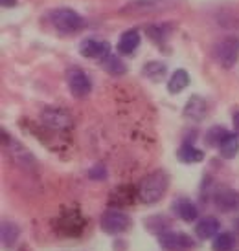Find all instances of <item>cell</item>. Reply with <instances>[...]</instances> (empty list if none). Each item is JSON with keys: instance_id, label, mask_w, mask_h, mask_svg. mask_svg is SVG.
I'll return each instance as SVG.
<instances>
[{"instance_id": "1", "label": "cell", "mask_w": 239, "mask_h": 251, "mask_svg": "<svg viewBox=\"0 0 239 251\" xmlns=\"http://www.w3.org/2000/svg\"><path fill=\"white\" fill-rule=\"evenodd\" d=\"M169 185V176L166 171H155L148 175L140 183V189H138V195H140V200L146 203H155L158 202L164 193L168 191Z\"/></svg>"}, {"instance_id": "2", "label": "cell", "mask_w": 239, "mask_h": 251, "mask_svg": "<svg viewBox=\"0 0 239 251\" xmlns=\"http://www.w3.org/2000/svg\"><path fill=\"white\" fill-rule=\"evenodd\" d=\"M213 57L223 68H232L239 59V39L225 37L213 46Z\"/></svg>"}, {"instance_id": "3", "label": "cell", "mask_w": 239, "mask_h": 251, "mask_svg": "<svg viewBox=\"0 0 239 251\" xmlns=\"http://www.w3.org/2000/svg\"><path fill=\"white\" fill-rule=\"evenodd\" d=\"M50 21L56 26L59 31H64V33H72V31H78L81 26H83V19L81 15L76 13L74 9H68V7H59V9H54L50 13Z\"/></svg>"}, {"instance_id": "4", "label": "cell", "mask_w": 239, "mask_h": 251, "mask_svg": "<svg viewBox=\"0 0 239 251\" xmlns=\"http://www.w3.org/2000/svg\"><path fill=\"white\" fill-rule=\"evenodd\" d=\"M66 84L74 98H87L92 90L90 77L87 75L81 68H70L66 72Z\"/></svg>"}, {"instance_id": "5", "label": "cell", "mask_w": 239, "mask_h": 251, "mask_svg": "<svg viewBox=\"0 0 239 251\" xmlns=\"http://www.w3.org/2000/svg\"><path fill=\"white\" fill-rule=\"evenodd\" d=\"M158 244L162 246V250H166V251H188L195 248V242L191 240L190 235L179 233V231L160 233Z\"/></svg>"}, {"instance_id": "6", "label": "cell", "mask_w": 239, "mask_h": 251, "mask_svg": "<svg viewBox=\"0 0 239 251\" xmlns=\"http://www.w3.org/2000/svg\"><path fill=\"white\" fill-rule=\"evenodd\" d=\"M129 226H131V218L123 211L111 209L101 216V229L107 231V233L118 235V233H123V231L129 229Z\"/></svg>"}, {"instance_id": "7", "label": "cell", "mask_w": 239, "mask_h": 251, "mask_svg": "<svg viewBox=\"0 0 239 251\" xmlns=\"http://www.w3.org/2000/svg\"><path fill=\"white\" fill-rule=\"evenodd\" d=\"M4 145H6L9 156H11L19 165H22V167H26V169L35 165V160H33V156H31V152H30L28 149L24 145H21L17 140L9 138L7 134H4Z\"/></svg>"}, {"instance_id": "8", "label": "cell", "mask_w": 239, "mask_h": 251, "mask_svg": "<svg viewBox=\"0 0 239 251\" xmlns=\"http://www.w3.org/2000/svg\"><path fill=\"white\" fill-rule=\"evenodd\" d=\"M41 121L50 128H57V130H64L72 125V118L64 110L59 108H44L41 112Z\"/></svg>"}, {"instance_id": "9", "label": "cell", "mask_w": 239, "mask_h": 251, "mask_svg": "<svg viewBox=\"0 0 239 251\" xmlns=\"http://www.w3.org/2000/svg\"><path fill=\"white\" fill-rule=\"evenodd\" d=\"M109 42L96 41V39H87L79 46V53L89 59H105L109 55Z\"/></svg>"}, {"instance_id": "10", "label": "cell", "mask_w": 239, "mask_h": 251, "mask_svg": "<svg viewBox=\"0 0 239 251\" xmlns=\"http://www.w3.org/2000/svg\"><path fill=\"white\" fill-rule=\"evenodd\" d=\"M213 203L219 211L223 213H230V211L239 209V193L234 191V189H223L219 191L215 198H213Z\"/></svg>"}, {"instance_id": "11", "label": "cell", "mask_w": 239, "mask_h": 251, "mask_svg": "<svg viewBox=\"0 0 239 251\" xmlns=\"http://www.w3.org/2000/svg\"><path fill=\"white\" fill-rule=\"evenodd\" d=\"M208 114V103L199 96H193L191 99H188V103L184 106V116L191 121H203Z\"/></svg>"}, {"instance_id": "12", "label": "cell", "mask_w": 239, "mask_h": 251, "mask_svg": "<svg viewBox=\"0 0 239 251\" xmlns=\"http://www.w3.org/2000/svg\"><path fill=\"white\" fill-rule=\"evenodd\" d=\"M140 46V33L136 29H127L125 33H121L118 41V51L123 55L133 53L134 50Z\"/></svg>"}, {"instance_id": "13", "label": "cell", "mask_w": 239, "mask_h": 251, "mask_svg": "<svg viewBox=\"0 0 239 251\" xmlns=\"http://www.w3.org/2000/svg\"><path fill=\"white\" fill-rule=\"evenodd\" d=\"M173 209H175V213L182 220H186V222H195L199 216V209L197 205L191 202V200H186V198H182V200H177L175 203H173Z\"/></svg>"}, {"instance_id": "14", "label": "cell", "mask_w": 239, "mask_h": 251, "mask_svg": "<svg viewBox=\"0 0 239 251\" xmlns=\"http://www.w3.org/2000/svg\"><path fill=\"white\" fill-rule=\"evenodd\" d=\"M195 233H197L199 238H213L219 235V220L215 216H206L201 222L197 224L195 227Z\"/></svg>"}, {"instance_id": "15", "label": "cell", "mask_w": 239, "mask_h": 251, "mask_svg": "<svg viewBox=\"0 0 239 251\" xmlns=\"http://www.w3.org/2000/svg\"><path fill=\"white\" fill-rule=\"evenodd\" d=\"M219 152H221V156L226 158V160L236 158V154L239 152V138L238 136H236V134H228L225 140L221 141Z\"/></svg>"}, {"instance_id": "16", "label": "cell", "mask_w": 239, "mask_h": 251, "mask_svg": "<svg viewBox=\"0 0 239 251\" xmlns=\"http://www.w3.org/2000/svg\"><path fill=\"white\" fill-rule=\"evenodd\" d=\"M101 66H103L105 72H109L111 75H123L127 72L125 63H123L118 55H113V53H109L105 59H101Z\"/></svg>"}, {"instance_id": "17", "label": "cell", "mask_w": 239, "mask_h": 251, "mask_svg": "<svg viewBox=\"0 0 239 251\" xmlns=\"http://www.w3.org/2000/svg\"><path fill=\"white\" fill-rule=\"evenodd\" d=\"M188 84H190V75H188V72H186V70H177L173 75L169 77L168 90L171 92V94H179V92H182Z\"/></svg>"}, {"instance_id": "18", "label": "cell", "mask_w": 239, "mask_h": 251, "mask_svg": "<svg viewBox=\"0 0 239 251\" xmlns=\"http://www.w3.org/2000/svg\"><path fill=\"white\" fill-rule=\"evenodd\" d=\"M177 156H179V160L184 161V163H197V161H201L204 158L203 151H199V149H195L193 145H188V143H184V145L179 149Z\"/></svg>"}, {"instance_id": "19", "label": "cell", "mask_w": 239, "mask_h": 251, "mask_svg": "<svg viewBox=\"0 0 239 251\" xmlns=\"http://www.w3.org/2000/svg\"><path fill=\"white\" fill-rule=\"evenodd\" d=\"M142 74L148 77V79H151V81H158V79H162V77L166 75V64L158 63V61H151V63H148L144 66Z\"/></svg>"}, {"instance_id": "20", "label": "cell", "mask_w": 239, "mask_h": 251, "mask_svg": "<svg viewBox=\"0 0 239 251\" xmlns=\"http://www.w3.org/2000/svg\"><path fill=\"white\" fill-rule=\"evenodd\" d=\"M236 244V238L232 233H219L217 237L213 238V251H230Z\"/></svg>"}, {"instance_id": "21", "label": "cell", "mask_w": 239, "mask_h": 251, "mask_svg": "<svg viewBox=\"0 0 239 251\" xmlns=\"http://www.w3.org/2000/svg\"><path fill=\"white\" fill-rule=\"evenodd\" d=\"M17 237H19V227L11 222H4L2 224V242L4 246H11L17 242Z\"/></svg>"}, {"instance_id": "22", "label": "cell", "mask_w": 239, "mask_h": 251, "mask_svg": "<svg viewBox=\"0 0 239 251\" xmlns=\"http://www.w3.org/2000/svg\"><path fill=\"white\" fill-rule=\"evenodd\" d=\"M230 132H226L223 126H213V128H210L208 130V134H206V141L210 143V145H221V141L225 140L226 136H228Z\"/></svg>"}, {"instance_id": "23", "label": "cell", "mask_w": 239, "mask_h": 251, "mask_svg": "<svg viewBox=\"0 0 239 251\" xmlns=\"http://www.w3.org/2000/svg\"><path fill=\"white\" fill-rule=\"evenodd\" d=\"M171 0H136L131 4V7H138V9H153V7H160L164 4H169Z\"/></svg>"}, {"instance_id": "24", "label": "cell", "mask_w": 239, "mask_h": 251, "mask_svg": "<svg viewBox=\"0 0 239 251\" xmlns=\"http://www.w3.org/2000/svg\"><path fill=\"white\" fill-rule=\"evenodd\" d=\"M89 176L90 178H94V180H103L107 176V171H105V167L103 165H96L94 169H90L89 171Z\"/></svg>"}, {"instance_id": "25", "label": "cell", "mask_w": 239, "mask_h": 251, "mask_svg": "<svg viewBox=\"0 0 239 251\" xmlns=\"http://www.w3.org/2000/svg\"><path fill=\"white\" fill-rule=\"evenodd\" d=\"M232 123H234V128H236V132L239 134V112H234Z\"/></svg>"}, {"instance_id": "26", "label": "cell", "mask_w": 239, "mask_h": 251, "mask_svg": "<svg viewBox=\"0 0 239 251\" xmlns=\"http://www.w3.org/2000/svg\"><path fill=\"white\" fill-rule=\"evenodd\" d=\"M17 4V0H0V6L2 7H11Z\"/></svg>"}]
</instances>
